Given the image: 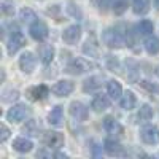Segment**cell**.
Listing matches in <instances>:
<instances>
[{
	"mask_svg": "<svg viewBox=\"0 0 159 159\" xmlns=\"http://www.w3.org/2000/svg\"><path fill=\"white\" fill-rule=\"evenodd\" d=\"M140 84H142L145 89L151 91V92H153V91H157V86H156V84H151L150 81H147V80H142V81H140Z\"/></svg>",
	"mask_w": 159,
	"mask_h": 159,
	"instance_id": "obj_33",
	"label": "cell"
},
{
	"mask_svg": "<svg viewBox=\"0 0 159 159\" xmlns=\"http://www.w3.org/2000/svg\"><path fill=\"white\" fill-rule=\"evenodd\" d=\"M103 129L107 130L108 134H111V135H123L124 134L123 126L119 124L113 116H107L103 119Z\"/></svg>",
	"mask_w": 159,
	"mask_h": 159,
	"instance_id": "obj_12",
	"label": "cell"
},
{
	"mask_svg": "<svg viewBox=\"0 0 159 159\" xmlns=\"http://www.w3.org/2000/svg\"><path fill=\"white\" fill-rule=\"evenodd\" d=\"M126 10H127L126 0H115V3H113V11L116 13V15H123Z\"/></svg>",
	"mask_w": 159,
	"mask_h": 159,
	"instance_id": "obj_28",
	"label": "cell"
},
{
	"mask_svg": "<svg viewBox=\"0 0 159 159\" xmlns=\"http://www.w3.org/2000/svg\"><path fill=\"white\" fill-rule=\"evenodd\" d=\"M140 137H142L143 143H147V145H156V143H159V129L154 127V126L145 127V129L140 130Z\"/></svg>",
	"mask_w": 159,
	"mask_h": 159,
	"instance_id": "obj_10",
	"label": "cell"
},
{
	"mask_svg": "<svg viewBox=\"0 0 159 159\" xmlns=\"http://www.w3.org/2000/svg\"><path fill=\"white\" fill-rule=\"evenodd\" d=\"M10 137V130L5 124H0V142H7V139Z\"/></svg>",
	"mask_w": 159,
	"mask_h": 159,
	"instance_id": "obj_31",
	"label": "cell"
},
{
	"mask_svg": "<svg viewBox=\"0 0 159 159\" xmlns=\"http://www.w3.org/2000/svg\"><path fill=\"white\" fill-rule=\"evenodd\" d=\"M153 116H154V111H153V108L150 107V105H142L140 110H139V115H137L139 121H142V123L150 121Z\"/></svg>",
	"mask_w": 159,
	"mask_h": 159,
	"instance_id": "obj_24",
	"label": "cell"
},
{
	"mask_svg": "<svg viewBox=\"0 0 159 159\" xmlns=\"http://www.w3.org/2000/svg\"><path fill=\"white\" fill-rule=\"evenodd\" d=\"M48 94H49V89H48V86H45V84L32 86V88H29L27 91H25V96H27V99L32 100V102L42 100V99H45Z\"/></svg>",
	"mask_w": 159,
	"mask_h": 159,
	"instance_id": "obj_9",
	"label": "cell"
},
{
	"mask_svg": "<svg viewBox=\"0 0 159 159\" xmlns=\"http://www.w3.org/2000/svg\"><path fill=\"white\" fill-rule=\"evenodd\" d=\"M100 83H102V80L99 76H91L89 80H86V81H84L83 91L84 92H91V91H94V89H99L100 88Z\"/></svg>",
	"mask_w": 159,
	"mask_h": 159,
	"instance_id": "obj_25",
	"label": "cell"
},
{
	"mask_svg": "<svg viewBox=\"0 0 159 159\" xmlns=\"http://www.w3.org/2000/svg\"><path fill=\"white\" fill-rule=\"evenodd\" d=\"M13 148L19 153H29L34 148V143L29 139H24V137H18L13 140Z\"/></svg>",
	"mask_w": 159,
	"mask_h": 159,
	"instance_id": "obj_16",
	"label": "cell"
},
{
	"mask_svg": "<svg viewBox=\"0 0 159 159\" xmlns=\"http://www.w3.org/2000/svg\"><path fill=\"white\" fill-rule=\"evenodd\" d=\"M35 65H37V59L30 51H25L19 57V67L24 73H32L35 70Z\"/></svg>",
	"mask_w": 159,
	"mask_h": 159,
	"instance_id": "obj_7",
	"label": "cell"
},
{
	"mask_svg": "<svg viewBox=\"0 0 159 159\" xmlns=\"http://www.w3.org/2000/svg\"><path fill=\"white\" fill-rule=\"evenodd\" d=\"M80 38H81V27L76 24L69 25V27L62 32V40L67 45H76L80 42Z\"/></svg>",
	"mask_w": 159,
	"mask_h": 159,
	"instance_id": "obj_3",
	"label": "cell"
},
{
	"mask_svg": "<svg viewBox=\"0 0 159 159\" xmlns=\"http://www.w3.org/2000/svg\"><path fill=\"white\" fill-rule=\"evenodd\" d=\"M64 142H65V139H64V135L61 134V132L51 130V132H46V134L43 135V143L48 148H61L64 145Z\"/></svg>",
	"mask_w": 159,
	"mask_h": 159,
	"instance_id": "obj_6",
	"label": "cell"
},
{
	"mask_svg": "<svg viewBox=\"0 0 159 159\" xmlns=\"http://www.w3.org/2000/svg\"><path fill=\"white\" fill-rule=\"evenodd\" d=\"M25 45V37L19 32V30H16L15 34L11 35V38L8 40V45H7V49H8V52L10 54H15V52H18L22 46Z\"/></svg>",
	"mask_w": 159,
	"mask_h": 159,
	"instance_id": "obj_8",
	"label": "cell"
},
{
	"mask_svg": "<svg viewBox=\"0 0 159 159\" xmlns=\"http://www.w3.org/2000/svg\"><path fill=\"white\" fill-rule=\"evenodd\" d=\"M24 132H29L30 135H38V126H37V121H35V119H30V121L25 124Z\"/></svg>",
	"mask_w": 159,
	"mask_h": 159,
	"instance_id": "obj_29",
	"label": "cell"
},
{
	"mask_svg": "<svg viewBox=\"0 0 159 159\" xmlns=\"http://www.w3.org/2000/svg\"><path fill=\"white\" fill-rule=\"evenodd\" d=\"M19 97V92L15 89V91H7V92H3V97H2V100L3 102H10V100H16Z\"/></svg>",
	"mask_w": 159,
	"mask_h": 159,
	"instance_id": "obj_30",
	"label": "cell"
},
{
	"mask_svg": "<svg viewBox=\"0 0 159 159\" xmlns=\"http://www.w3.org/2000/svg\"><path fill=\"white\" fill-rule=\"evenodd\" d=\"M83 51L86 52V54H89V56H99V45L94 42V38H91V40H88V42L84 43Z\"/></svg>",
	"mask_w": 159,
	"mask_h": 159,
	"instance_id": "obj_27",
	"label": "cell"
},
{
	"mask_svg": "<svg viewBox=\"0 0 159 159\" xmlns=\"http://www.w3.org/2000/svg\"><path fill=\"white\" fill-rule=\"evenodd\" d=\"M110 3H111V0H99V8L105 11V10L110 7Z\"/></svg>",
	"mask_w": 159,
	"mask_h": 159,
	"instance_id": "obj_34",
	"label": "cell"
},
{
	"mask_svg": "<svg viewBox=\"0 0 159 159\" xmlns=\"http://www.w3.org/2000/svg\"><path fill=\"white\" fill-rule=\"evenodd\" d=\"M88 108L86 105H83L81 102H72L70 103V115L76 119V121H86L88 119Z\"/></svg>",
	"mask_w": 159,
	"mask_h": 159,
	"instance_id": "obj_13",
	"label": "cell"
},
{
	"mask_svg": "<svg viewBox=\"0 0 159 159\" xmlns=\"http://www.w3.org/2000/svg\"><path fill=\"white\" fill-rule=\"evenodd\" d=\"M156 75L159 76V65H157V67H156Z\"/></svg>",
	"mask_w": 159,
	"mask_h": 159,
	"instance_id": "obj_36",
	"label": "cell"
},
{
	"mask_svg": "<svg viewBox=\"0 0 159 159\" xmlns=\"http://www.w3.org/2000/svg\"><path fill=\"white\" fill-rule=\"evenodd\" d=\"M92 67H94V65H92L91 62H88L86 59L76 57V59H73V61L67 65V70H65V72H69V73H72V75H81V73L88 72V70L92 69Z\"/></svg>",
	"mask_w": 159,
	"mask_h": 159,
	"instance_id": "obj_2",
	"label": "cell"
},
{
	"mask_svg": "<svg viewBox=\"0 0 159 159\" xmlns=\"http://www.w3.org/2000/svg\"><path fill=\"white\" fill-rule=\"evenodd\" d=\"M54 52H56V49H54V46H52V45H42V46H40L38 54H40L42 62L45 65H48V64H51L52 57H54Z\"/></svg>",
	"mask_w": 159,
	"mask_h": 159,
	"instance_id": "obj_15",
	"label": "cell"
},
{
	"mask_svg": "<svg viewBox=\"0 0 159 159\" xmlns=\"http://www.w3.org/2000/svg\"><path fill=\"white\" fill-rule=\"evenodd\" d=\"M102 40H103V43L107 45L108 48L111 49H119V48H123L126 45V40L123 38V35L119 34L118 30L115 29H107L103 34H102Z\"/></svg>",
	"mask_w": 159,
	"mask_h": 159,
	"instance_id": "obj_1",
	"label": "cell"
},
{
	"mask_svg": "<svg viewBox=\"0 0 159 159\" xmlns=\"http://www.w3.org/2000/svg\"><path fill=\"white\" fill-rule=\"evenodd\" d=\"M30 35L34 40H37V42H43V40H46L48 37V25L43 22V21H35L32 25H30Z\"/></svg>",
	"mask_w": 159,
	"mask_h": 159,
	"instance_id": "obj_5",
	"label": "cell"
},
{
	"mask_svg": "<svg viewBox=\"0 0 159 159\" xmlns=\"http://www.w3.org/2000/svg\"><path fill=\"white\" fill-rule=\"evenodd\" d=\"M107 92L111 99H119L123 96V88H121V83L116 81V80H110L107 83Z\"/></svg>",
	"mask_w": 159,
	"mask_h": 159,
	"instance_id": "obj_19",
	"label": "cell"
},
{
	"mask_svg": "<svg viewBox=\"0 0 159 159\" xmlns=\"http://www.w3.org/2000/svg\"><path fill=\"white\" fill-rule=\"evenodd\" d=\"M91 107H92V110H94V111L102 113V111H105L107 108H110V99L107 96H103V94H99V96H96L94 99H92Z\"/></svg>",
	"mask_w": 159,
	"mask_h": 159,
	"instance_id": "obj_14",
	"label": "cell"
},
{
	"mask_svg": "<svg viewBox=\"0 0 159 159\" xmlns=\"http://www.w3.org/2000/svg\"><path fill=\"white\" fill-rule=\"evenodd\" d=\"M132 7L135 15H145L150 11V0H132Z\"/></svg>",
	"mask_w": 159,
	"mask_h": 159,
	"instance_id": "obj_22",
	"label": "cell"
},
{
	"mask_svg": "<svg viewBox=\"0 0 159 159\" xmlns=\"http://www.w3.org/2000/svg\"><path fill=\"white\" fill-rule=\"evenodd\" d=\"M135 105H137V99L134 96V92H132V91H126L123 99H121V107L129 111L132 108H135Z\"/></svg>",
	"mask_w": 159,
	"mask_h": 159,
	"instance_id": "obj_20",
	"label": "cell"
},
{
	"mask_svg": "<svg viewBox=\"0 0 159 159\" xmlns=\"http://www.w3.org/2000/svg\"><path fill=\"white\" fill-rule=\"evenodd\" d=\"M2 11H3V15L11 16L13 13H15V8H13V5L10 2H2Z\"/></svg>",
	"mask_w": 159,
	"mask_h": 159,
	"instance_id": "obj_32",
	"label": "cell"
},
{
	"mask_svg": "<svg viewBox=\"0 0 159 159\" xmlns=\"http://www.w3.org/2000/svg\"><path fill=\"white\" fill-rule=\"evenodd\" d=\"M62 119H64V110L61 105H57V107H54L49 115H48V123L52 124V126H61L62 124Z\"/></svg>",
	"mask_w": 159,
	"mask_h": 159,
	"instance_id": "obj_17",
	"label": "cell"
},
{
	"mask_svg": "<svg viewBox=\"0 0 159 159\" xmlns=\"http://www.w3.org/2000/svg\"><path fill=\"white\" fill-rule=\"evenodd\" d=\"M105 147V151H107L110 156H121L124 151H123V147L119 145L116 140H111V139H107L103 143Z\"/></svg>",
	"mask_w": 159,
	"mask_h": 159,
	"instance_id": "obj_18",
	"label": "cell"
},
{
	"mask_svg": "<svg viewBox=\"0 0 159 159\" xmlns=\"http://www.w3.org/2000/svg\"><path fill=\"white\" fill-rule=\"evenodd\" d=\"M19 18H21L22 22H27V24H34L35 21H38L35 11L30 10V8H27V7H24V8L19 11Z\"/></svg>",
	"mask_w": 159,
	"mask_h": 159,
	"instance_id": "obj_23",
	"label": "cell"
},
{
	"mask_svg": "<svg viewBox=\"0 0 159 159\" xmlns=\"http://www.w3.org/2000/svg\"><path fill=\"white\" fill-rule=\"evenodd\" d=\"M153 3H154V7L159 10V0H153Z\"/></svg>",
	"mask_w": 159,
	"mask_h": 159,
	"instance_id": "obj_35",
	"label": "cell"
},
{
	"mask_svg": "<svg viewBox=\"0 0 159 159\" xmlns=\"http://www.w3.org/2000/svg\"><path fill=\"white\" fill-rule=\"evenodd\" d=\"M145 49H147L148 54H159V38L148 37L145 40Z\"/></svg>",
	"mask_w": 159,
	"mask_h": 159,
	"instance_id": "obj_21",
	"label": "cell"
},
{
	"mask_svg": "<svg viewBox=\"0 0 159 159\" xmlns=\"http://www.w3.org/2000/svg\"><path fill=\"white\" fill-rule=\"evenodd\" d=\"M73 83L69 81V80H62V81H57L54 86H52V94H56L57 97H65V96H69L70 92L73 91Z\"/></svg>",
	"mask_w": 159,
	"mask_h": 159,
	"instance_id": "obj_11",
	"label": "cell"
},
{
	"mask_svg": "<svg viewBox=\"0 0 159 159\" xmlns=\"http://www.w3.org/2000/svg\"><path fill=\"white\" fill-rule=\"evenodd\" d=\"M137 29H139V34H142V35H150V34L154 32V25H153L151 21L143 19V21H140V24L137 25Z\"/></svg>",
	"mask_w": 159,
	"mask_h": 159,
	"instance_id": "obj_26",
	"label": "cell"
},
{
	"mask_svg": "<svg viewBox=\"0 0 159 159\" xmlns=\"http://www.w3.org/2000/svg\"><path fill=\"white\" fill-rule=\"evenodd\" d=\"M27 113H29V110L25 105H15V107H11L7 111V119L10 123H21L25 119Z\"/></svg>",
	"mask_w": 159,
	"mask_h": 159,
	"instance_id": "obj_4",
	"label": "cell"
}]
</instances>
